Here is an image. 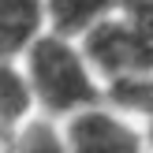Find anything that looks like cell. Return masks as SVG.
Wrapping results in <instances>:
<instances>
[{
  "mask_svg": "<svg viewBox=\"0 0 153 153\" xmlns=\"http://www.w3.org/2000/svg\"><path fill=\"white\" fill-rule=\"evenodd\" d=\"M26 79L49 112L79 116L86 108H97L94 64L64 34H41L26 49Z\"/></svg>",
  "mask_w": 153,
  "mask_h": 153,
  "instance_id": "6da1fadb",
  "label": "cell"
},
{
  "mask_svg": "<svg viewBox=\"0 0 153 153\" xmlns=\"http://www.w3.org/2000/svg\"><path fill=\"white\" fill-rule=\"evenodd\" d=\"M86 60L101 75H108L112 82L123 79H153V41L127 19L123 11H116L112 19H105L101 26H94L82 41Z\"/></svg>",
  "mask_w": 153,
  "mask_h": 153,
  "instance_id": "7a4b0ae2",
  "label": "cell"
},
{
  "mask_svg": "<svg viewBox=\"0 0 153 153\" xmlns=\"http://www.w3.org/2000/svg\"><path fill=\"white\" fill-rule=\"evenodd\" d=\"M67 153H142V134L120 112L86 108L67 123Z\"/></svg>",
  "mask_w": 153,
  "mask_h": 153,
  "instance_id": "3957f363",
  "label": "cell"
},
{
  "mask_svg": "<svg viewBox=\"0 0 153 153\" xmlns=\"http://www.w3.org/2000/svg\"><path fill=\"white\" fill-rule=\"evenodd\" d=\"M49 19L45 0H0V60H11L19 49L37 41V30Z\"/></svg>",
  "mask_w": 153,
  "mask_h": 153,
  "instance_id": "277c9868",
  "label": "cell"
},
{
  "mask_svg": "<svg viewBox=\"0 0 153 153\" xmlns=\"http://www.w3.org/2000/svg\"><path fill=\"white\" fill-rule=\"evenodd\" d=\"M123 7V0H45V15L52 22V34H90L105 19Z\"/></svg>",
  "mask_w": 153,
  "mask_h": 153,
  "instance_id": "5b68a950",
  "label": "cell"
},
{
  "mask_svg": "<svg viewBox=\"0 0 153 153\" xmlns=\"http://www.w3.org/2000/svg\"><path fill=\"white\" fill-rule=\"evenodd\" d=\"M34 101L37 97L26 71H19L11 60H0V127H19Z\"/></svg>",
  "mask_w": 153,
  "mask_h": 153,
  "instance_id": "8992f818",
  "label": "cell"
},
{
  "mask_svg": "<svg viewBox=\"0 0 153 153\" xmlns=\"http://www.w3.org/2000/svg\"><path fill=\"white\" fill-rule=\"evenodd\" d=\"M15 153H67V142L45 123H26L15 142Z\"/></svg>",
  "mask_w": 153,
  "mask_h": 153,
  "instance_id": "52a82bcc",
  "label": "cell"
}]
</instances>
